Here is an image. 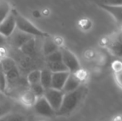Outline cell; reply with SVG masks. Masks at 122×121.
I'll return each instance as SVG.
<instances>
[{
	"label": "cell",
	"instance_id": "4",
	"mask_svg": "<svg viewBox=\"0 0 122 121\" xmlns=\"http://www.w3.org/2000/svg\"><path fill=\"white\" fill-rule=\"evenodd\" d=\"M60 52L62 61L68 72L77 74L81 71V64L75 54L66 48H61Z\"/></svg>",
	"mask_w": 122,
	"mask_h": 121
},
{
	"label": "cell",
	"instance_id": "29",
	"mask_svg": "<svg viewBox=\"0 0 122 121\" xmlns=\"http://www.w3.org/2000/svg\"><path fill=\"white\" fill-rule=\"evenodd\" d=\"M27 121H34V120H33V119H32V118H27Z\"/></svg>",
	"mask_w": 122,
	"mask_h": 121
},
{
	"label": "cell",
	"instance_id": "12",
	"mask_svg": "<svg viewBox=\"0 0 122 121\" xmlns=\"http://www.w3.org/2000/svg\"><path fill=\"white\" fill-rule=\"evenodd\" d=\"M81 86V80L80 79V77L76 74L70 73L61 91L64 93H68L76 91Z\"/></svg>",
	"mask_w": 122,
	"mask_h": 121
},
{
	"label": "cell",
	"instance_id": "20",
	"mask_svg": "<svg viewBox=\"0 0 122 121\" xmlns=\"http://www.w3.org/2000/svg\"><path fill=\"white\" fill-rule=\"evenodd\" d=\"M29 89L32 91V93L36 95L37 98L43 96L44 92H45V89L42 87V86L40 84V83H37V84H34V85H32V86H29Z\"/></svg>",
	"mask_w": 122,
	"mask_h": 121
},
{
	"label": "cell",
	"instance_id": "14",
	"mask_svg": "<svg viewBox=\"0 0 122 121\" xmlns=\"http://www.w3.org/2000/svg\"><path fill=\"white\" fill-rule=\"evenodd\" d=\"M19 100H21V102L23 105H27V106H33L34 103H35L36 100H37V97L28 88L27 91L22 94Z\"/></svg>",
	"mask_w": 122,
	"mask_h": 121
},
{
	"label": "cell",
	"instance_id": "15",
	"mask_svg": "<svg viewBox=\"0 0 122 121\" xmlns=\"http://www.w3.org/2000/svg\"><path fill=\"white\" fill-rule=\"evenodd\" d=\"M51 75L52 72L49 71L47 68L41 71V77H40V84L45 90L51 88Z\"/></svg>",
	"mask_w": 122,
	"mask_h": 121
},
{
	"label": "cell",
	"instance_id": "16",
	"mask_svg": "<svg viewBox=\"0 0 122 121\" xmlns=\"http://www.w3.org/2000/svg\"><path fill=\"white\" fill-rule=\"evenodd\" d=\"M58 50H59V47H58L57 44L55 42V41L47 37L45 42H44V44H43L44 55L47 57V56H48L50 54L53 53V52H56V51H58Z\"/></svg>",
	"mask_w": 122,
	"mask_h": 121
},
{
	"label": "cell",
	"instance_id": "21",
	"mask_svg": "<svg viewBox=\"0 0 122 121\" xmlns=\"http://www.w3.org/2000/svg\"><path fill=\"white\" fill-rule=\"evenodd\" d=\"M7 89V79L5 76L4 71H3V66L0 62V92L5 93Z\"/></svg>",
	"mask_w": 122,
	"mask_h": 121
},
{
	"label": "cell",
	"instance_id": "18",
	"mask_svg": "<svg viewBox=\"0 0 122 121\" xmlns=\"http://www.w3.org/2000/svg\"><path fill=\"white\" fill-rule=\"evenodd\" d=\"M12 8L6 0H0V23L11 13Z\"/></svg>",
	"mask_w": 122,
	"mask_h": 121
},
{
	"label": "cell",
	"instance_id": "11",
	"mask_svg": "<svg viewBox=\"0 0 122 121\" xmlns=\"http://www.w3.org/2000/svg\"><path fill=\"white\" fill-rule=\"evenodd\" d=\"M69 74L70 73L68 71H61V72L52 73V75H51V88L61 91Z\"/></svg>",
	"mask_w": 122,
	"mask_h": 121
},
{
	"label": "cell",
	"instance_id": "17",
	"mask_svg": "<svg viewBox=\"0 0 122 121\" xmlns=\"http://www.w3.org/2000/svg\"><path fill=\"white\" fill-rule=\"evenodd\" d=\"M27 116L21 113L9 112L0 118V121H27Z\"/></svg>",
	"mask_w": 122,
	"mask_h": 121
},
{
	"label": "cell",
	"instance_id": "27",
	"mask_svg": "<svg viewBox=\"0 0 122 121\" xmlns=\"http://www.w3.org/2000/svg\"><path fill=\"white\" fill-rule=\"evenodd\" d=\"M108 121H122V117H120V116L115 117V118L111 119V120H108Z\"/></svg>",
	"mask_w": 122,
	"mask_h": 121
},
{
	"label": "cell",
	"instance_id": "3",
	"mask_svg": "<svg viewBox=\"0 0 122 121\" xmlns=\"http://www.w3.org/2000/svg\"><path fill=\"white\" fill-rule=\"evenodd\" d=\"M14 13L15 20H16V28L23 32L32 36V37H48L49 35L47 32H43L36 27L32 23H31L28 19L20 14L18 12L13 9Z\"/></svg>",
	"mask_w": 122,
	"mask_h": 121
},
{
	"label": "cell",
	"instance_id": "24",
	"mask_svg": "<svg viewBox=\"0 0 122 121\" xmlns=\"http://www.w3.org/2000/svg\"><path fill=\"white\" fill-rule=\"evenodd\" d=\"M99 3L108 6H122V0H100Z\"/></svg>",
	"mask_w": 122,
	"mask_h": 121
},
{
	"label": "cell",
	"instance_id": "6",
	"mask_svg": "<svg viewBox=\"0 0 122 121\" xmlns=\"http://www.w3.org/2000/svg\"><path fill=\"white\" fill-rule=\"evenodd\" d=\"M47 64V69L52 73L61 72V71H67L66 66L61 59V54L60 49L46 57Z\"/></svg>",
	"mask_w": 122,
	"mask_h": 121
},
{
	"label": "cell",
	"instance_id": "19",
	"mask_svg": "<svg viewBox=\"0 0 122 121\" xmlns=\"http://www.w3.org/2000/svg\"><path fill=\"white\" fill-rule=\"evenodd\" d=\"M40 77H41V71L39 70H34L29 72L27 76V81L29 86H32L34 84L40 83Z\"/></svg>",
	"mask_w": 122,
	"mask_h": 121
},
{
	"label": "cell",
	"instance_id": "1",
	"mask_svg": "<svg viewBox=\"0 0 122 121\" xmlns=\"http://www.w3.org/2000/svg\"><path fill=\"white\" fill-rule=\"evenodd\" d=\"M7 79V89L5 93L13 98L19 99L22 94L29 88L27 80L22 77L16 62L8 57L1 61Z\"/></svg>",
	"mask_w": 122,
	"mask_h": 121
},
{
	"label": "cell",
	"instance_id": "13",
	"mask_svg": "<svg viewBox=\"0 0 122 121\" xmlns=\"http://www.w3.org/2000/svg\"><path fill=\"white\" fill-rule=\"evenodd\" d=\"M98 5L100 8L111 14L116 23L122 24V6H108L101 3H98Z\"/></svg>",
	"mask_w": 122,
	"mask_h": 121
},
{
	"label": "cell",
	"instance_id": "5",
	"mask_svg": "<svg viewBox=\"0 0 122 121\" xmlns=\"http://www.w3.org/2000/svg\"><path fill=\"white\" fill-rule=\"evenodd\" d=\"M43 97L47 100L51 108L56 112L60 109L61 103H62L64 92L60 90L49 88V89L45 90Z\"/></svg>",
	"mask_w": 122,
	"mask_h": 121
},
{
	"label": "cell",
	"instance_id": "7",
	"mask_svg": "<svg viewBox=\"0 0 122 121\" xmlns=\"http://www.w3.org/2000/svg\"><path fill=\"white\" fill-rule=\"evenodd\" d=\"M32 38H34V37L21 32L16 28L13 32V34L9 37H8V43H9L10 45L16 48L21 49L27 42H28Z\"/></svg>",
	"mask_w": 122,
	"mask_h": 121
},
{
	"label": "cell",
	"instance_id": "26",
	"mask_svg": "<svg viewBox=\"0 0 122 121\" xmlns=\"http://www.w3.org/2000/svg\"><path fill=\"white\" fill-rule=\"evenodd\" d=\"M7 43H8V38L0 34V51L3 50Z\"/></svg>",
	"mask_w": 122,
	"mask_h": 121
},
{
	"label": "cell",
	"instance_id": "28",
	"mask_svg": "<svg viewBox=\"0 0 122 121\" xmlns=\"http://www.w3.org/2000/svg\"><path fill=\"white\" fill-rule=\"evenodd\" d=\"M2 51H3V50H2ZM3 57H3V55L2 53H0V62H1L2 59H3Z\"/></svg>",
	"mask_w": 122,
	"mask_h": 121
},
{
	"label": "cell",
	"instance_id": "10",
	"mask_svg": "<svg viewBox=\"0 0 122 121\" xmlns=\"http://www.w3.org/2000/svg\"><path fill=\"white\" fill-rule=\"evenodd\" d=\"M16 29V20H15L13 9L7 16V18L0 23V34L5 37H9Z\"/></svg>",
	"mask_w": 122,
	"mask_h": 121
},
{
	"label": "cell",
	"instance_id": "9",
	"mask_svg": "<svg viewBox=\"0 0 122 121\" xmlns=\"http://www.w3.org/2000/svg\"><path fill=\"white\" fill-rule=\"evenodd\" d=\"M35 112L39 115L45 117H51L56 115V111L53 110L43 96L37 98L33 105Z\"/></svg>",
	"mask_w": 122,
	"mask_h": 121
},
{
	"label": "cell",
	"instance_id": "22",
	"mask_svg": "<svg viewBox=\"0 0 122 121\" xmlns=\"http://www.w3.org/2000/svg\"><path fill=\"white\" fill-rule=\"evenodd\" d=\"M33 43H34V38H32V40H30L28 42H27V43L22 47L21 50L23 51L24 53L27 54H27L30 55V54H32V52H34V46H32Z\"/></svg>",
	"mask_w": 122,
	"mask_h": 121
},
{
	"label": "cell",
	"instance_id": "8",
	"mask_svg": "<svg viewBox=\"0 0 122 121\" xmlns=\"http://www.w3.org/2000/svg\"><path fill=\"white\" fill-rule=\"evenodd\" d=\"M106 46L111 54L122 58V32L111 36V38L108 39Z\"/></svg>",
	"mask_w": 122,
	"mask_h": 121
},
{
	"label": "cell",
	"instance_id": "2",
	"mask_svg": "<svg viewBox=\"0 0 122 121\" xmlns=\"http://www.w3.org/2000/svg\"><path fill=\"white\" fill-rule=\"evenodd\" d=\"M86 87L81 85L76 91L68 92V93H64L62 103H61L60 109L56 112V115H59V116L70 115L80 105L81 100L86 95Z\"/></svg>",
	"mask_w": 122,
	"mask_h": 121
},
{
	"label": "cell",
	"instance_id": "25",
	"mask_svg": "<svg viewBox=\"0 0 122 121\" xmlns=\"http://www.w3.org/2000/svg\"><path fill=\"white\" fill-rule=\"evenodd\" d=\"M116 80L117 84L122 89V68L116 71Z\"/></svg>",
	"mask_w": 122,
	"mask_h": 121
},
{
	"label": "cell",
	"instance_id": "23",
	"mask_svg": "<svg viewBox=\"0 0 122 121\" xmlns=\"http://www.w3.org/2000/svg\"><path fill=\"white\" fill-rule=\"evenodd\" d=\"M11 112V105L7 102L0 101V118Z\"/></svg>",
	"mask_w": 122,
	"mask_h": 121
}]
</instances>
